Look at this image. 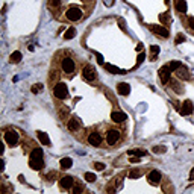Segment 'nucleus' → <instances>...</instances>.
<instances>
[{"label": "nucleus", "instance_id": "f257e3e1", "mask_svg": "<svg viewBox=\"0 0 194 194\" xmlns=\"http://www.w3.org/2000/svg\"><path fill=\"white\" fill-rule=\"evenodd\" d=\"M53 94H55V97H56V99H59V100L67 99V96H68L67 85H65V83H62V82L56 83V85H55V88H53Z\"/></svg>", "mask_w": 194, "mask_h": 194}, {"label": "nucleus", "instance_id": "f03ea898", "mask_svg": "<svg viewBox=\"0 0 194 194\" xmlns=\"http://www.w3.org/2000/svg\"><path fill=\"white\" fill-rule=\"evenodd\" d=\"M65 17L70 20V21H78L82 18V11L76 8V6H73V8H68L67 9V12H65Z\"/></svg>", "mask_w": 194, "mask_h": 194}, {"label": "nucleus", "instance_id": "7ed1b4c3", "mask_svg": "<svg viewBox=\"0 0 194 194\" xmlns=\"http://www.w3.org/2000/svg\"><path fill=\"white\" fill-rule=\"evenodd\" d=\"M62 70H64V73L71 75L75 71V61L71 58H64L62 59Z\"/></svg>", "mask_w": 194, "mask_h": 194}, {"label": "nucleus", "instance_id": "20e7f679", "mask_svg": "<svg viewBox=\"0 0 194 194\" xmlns=\"http://www.w3.org/2000/svg\"><path fill=\"white\" fill-rule=\"evenodd\" d=\"M5 140L9 146H15L17 141H18V134L15 130H6L5 132Z\"/></svg>", "mask_w": 194, "mask_h": 194}, {"label": "nucleus", "instance_id": "39448f33", "mask_svg": "<svg viewBox=\"0 0 194 194\" xmlns=\"http://www.w3.org/2000/svg\"><path fill=\"white\" fill-rule=\"evenodd\" d=\"M150 27V31L152 32H155L156 35H159V37H162V38H168V29H165L164 26H156V24H150L149 26Z\"/></svg>", "mask_w": 194, "mask_h": 194}, {"label": "nucleus", "instance_id": "423d86ee", "mask_svg": "<svg viewBox=\"0 0 194 194\" xmlns=\"http://www.w3.org/2000/svg\"><path fill=\"white\" fill-rule=\"evenodd\" d=\"M170 73H171V70H170L168 65H164V67L159 68L158 75H159V78H161V82H162V83H167V82L170 80Z\"/></svg>", "mask_w": 194, "mask_h": 194}, {"label": "nucleus", "instance_id": "0eeeda50", "mask_svg": "<svg viewBox=\"0 0 194 194\" xmlns=\"http://www.w3.org/2000/svg\"><path fill=\"white\" fill-rule=\"evenodd\" d=\"M82 75H83V78L86 80H94L96 79V70H94L93 65H85L82 68Z\"/></svg>", "mask_w": 194, "mask_h": 194}, {"label": "nucleus", "instance_id": "6e6552de", "mask_svg": "<svg viewBox=\"0 0 194 194\" xmlns=\"http://www.w3.org/2000/svg\"><path fill=\"white\" fill-rule=\"evenodd\" d=\"M118 140H120V132H118V130H109V132H108V135H106V143H108L109 146H114Z\"/></svg>", "mask_w": 194, "mask_h": 194}, {"label": "nucleus", "instance_id": "1a4fd4ad", "mask_svg": "<svg viewBox=\"0 0 194 194\" xmlns=\"http://www.w3.org/2000/svg\"><path fill=\"white\" fill-rule=\"evenodd\" d=\"M59 185H61L62 188H65V190H70V188L75 185V179H73L71 176H64V178L59 181Z\"/></svg>", "mask_w": 194, "mask_h": 194}, {"label": "nucleus", "instance_id": "9d476101", "mask_svg": "<svg viewBox=\"0 0 194 194\" xmlns=\"http://www.w3.org/2000/svg\"><path fill=\"white\" fill-rule=\"evenodd\" d=\"M117 91H118V94H121V96H129V94H130V85L126 83V82H121V83H118Z\"/></svg>", "mask_w": 194, "mask_h": 194}, {"label": "nucleus", "instance_id": "9b49d317", "mask_svg": "<svg viewBox=\"0 0 194 194\" xmlns=\"http://www.w3.org/2000/svg\"><path fill=\"white\" fill-rule=\"evenodd\" d=\"M193 103H191V100H185L184 102V105H182V108H181V114L182 115H190L191 112H193Z\"/></svg>", "mask_w": 194, "mask_h": 194}, {"label": "nucleus", "instance_id": "f8f14e48", "mask_svg": "<svg viewBox=\"0 0 194 194\" xmlns=\"http://www.w3.org/2000/svg\"><path fill=\"white\" fill-rule=\"evenodd\" d=\"M100 141H102V138H100V134L99 132H93V134L88 135V143L91 146H99Z\"/></svg>", "mask_w": 194, "mask_h": 194}, {"label": "nucleus", "instance_id": "ddd939ff", "mask_svg": "<svg viewBox=\"0 0 194 194\" xmlns=\"http://www.w3.org/2000/svg\"><path fill=\"white\" fill-rule=\"evenodd\" d=\"M111 118H112V121H115V123H121V121L126 120V114H124V112H120V111H114V112L111 114Z\"/></svg>", "mask_w": 194, "mask_h": 194}, {"label": "nucleus", "instance_id": "4468645a", "mask_svg": "<svg viewBox=\"0 0 194 194\" xmlns=\"http://www.w3.org/2000/svg\"><path fill=\"white\" fill-rule=\"evenodd\" d=\"M159 181H161L159 171H158V170H152V171L149 173V182H150V184H158Z\"/></svg>", "mask_w": 194, "mask_h": 194}, {"label": "nucleus", "instance_id": "2eb2a0df", "mask_svg": "<svg viewBox=\"0 0 194 194\" xmlns=\"http://www.w3.org/2000/svg\"><path fill=\"white\" fill-rule=\"evenodd\" d=\"M176 9L181 14H185L187 12V0H176Z\"/></svg>", "mask_w": 194, "mask_h": 194}, {"label": "nucleus", "instance_id": "dca6fc26", "mask_svg": "<svg viewBox=\"0 0 194 194\" xmlns=\"http://www.w3.org/2000/svg\"><path fill=\"white\" fill-rule=\"evenodd\" d=\"M105 67H106V70H108L109 73H112V75H124V73H126L124 70H120V68L115 67V65H109V64H106Z\"/></svg>", "mask_w": 194, "mask_h": 194}, {"label": "nucleus", "instance_id": "f3484780", "mask_svg": "<svg viewBox=\"0 0 194 194\" xmlns=\"http://www.w3.org/2000/svg\"><path fill=\"white\" fill-rule=\"evenodd\" d=\"M37 135H38V140L44 144V146H50V138L47 137V134H44V132H37Z\"/></svg>", "mask_w": 194, "mask_h": 194}, {"label": "nucleus", "instance_id": "a211bd4d", "mask_svg": "<svg viewBox=\"0 0 194 194\" xmlns=\"http://www.w3.org/2000/svg\"><path fill=\"white\" fill-rule=\"evenodd\" d=\"M176 75H178L179 78H182V79H188V78H190V75H188V70H187L185 67H182V65H181V67L176 70Z\"/></svg>", "mask_w": 194, "mask_h": 194}, {"label": "nucleus", "instance_id": "6ab92c4d", "mask_svg": "<svg viewBox=\"0 0 194 194\" xmlns=\"http://www.w3.org/2000/svg\"><path fill=\"white\" fill-rule=\"evenodd\" d=\"M71 165H73V161H71V158H62V159H61V168L67 170V168H70Z\"/></svg>", "mask_w": 194, "mask_h": 194}, {"label": "nucleus", "instance_id": "aec40b11", "mask_svg": "<svg viewBox=\"0 0 194 194\" xmlns=\"http://www.w3.org/2000/svg\"><path fill=\"white\" fill-rule=\"evenodd\" d=\"M20 61H21V52L17 50V52H14V53L11 55V62H12V64H18Z\"/></svg>", "mask_w": 194, "mask_h": 194}, {"label": "nucleus", "instance_id": "412c9836", "mask_svg": "<svg viewBox=\"0 0 194 194\" xmlns=\"http://www.w3.org/2000/svg\"><path fill=\"white\" fill-rule=\"evenodd\" d=\"M67 126H68V129H70V130H78V129H79V121L76 120V118H70Z\"/></svg>", "mask_w": 194, "mask_h": 194}, {"label": "nucleus", "instance_id": "4be33fe9", "mask_svg": "<svg viewBox=\"0 0 194 194\" xmlns=\"http://www.w3.org/2000/svg\"><path fill=\"white\" fill-rule=\"evenodd\" d=\"M75 35H76V29H75V27H70V29H67V32L64 34V38L71 39V38H75Z\"/></svg>", "mask_w": 194, "mask_h": 194}, {"label": "nucleus", "instance_id": "5701e85b", "mask_svg": "<svg viewBox=\"0 0 194 194\" xmlns=\"http://www.w3.org/2000/svg\"><path fill=\"white\" fill-rule=\"evenodd\" d=\"M181 65H182V64H181L179 61H171V62L168 64V67H170V70H171V71H176Z\"/></svg>", "mask_w": 194, "mask_h": 194}, {"label": "nucleus", "instance_id": "b1692460", "mask_svg": "<svg viewBox=\"0 0 194 194\" xmlns=\"http://www.w3.org/2000/svg\"><path fill=\"white\" fill-rule=\"evenodd\" d=\"M85 181H86V182H96V174L91 173V171L85 173Z\"/></svg>", "mask_w": 194, "mask_h": 194}, {"label": "nucleus", "instance_id": "393cba45", "mask_svg": "<svg viewBox=\"0 0 194 194\" xmlns=\"http://www.w3.org/2000/svg\"><path fill=\"white\" fill-rule=\"evenodd\" d=\"M127 153H129V155H137V156H147V152H146V150H129Z\"/></svg>", "mask_w": 194, "mask_h": 194}, {"label": "nucleus", "instance_id": "a878e982", "mask_svg": "<svg viewBox=\"0 0 194 194\" xmlns=\"http://www.w3.org/2000/svg\"><path fill=\"white\" fill-rule=\"evenodd\" d=\"M140 176H141V171H140V170L130 171V173H129V178H130V179H137V178H140Z\"/></svg>", "mask_w": 194, "mask_h": 194}, {"label": "nucleus", "instance_id": "bb28decb", "mask_svg": "<svg viewBox=\"0 0 194 194\" xmlns=\"http://www.w3.org/2000/svg\"><path fill=\"white\" fill-rule=\"evenodd\" d=\"M165 150H167V149H165L164 146H155V147H153V152H155V153H164Z\"/></svg>", "mask_w": 194, "mask_h": 194}, {"label": "nucleus", "instance_id": "cd10ccee", "mask_svg": "<svg viewBox=\"0 0 194 194\" xmlns=\"http://www.w3.org/2000/svg\"><path fill=\"white\" fill-rule=\"evenodd\" d=\"M159 20H161L162 23H167V21L170 20V17H168V14H167V12H164V14H161V15H159Z\"/></svg>", "mask_w": 194, "mask_h": 194}, {"label": "nucleus", "instance_id": "c85d7f7f", "mask_svg": "<svg viewBox=\"0 0 194 194\" xmlns=\"http://www.w3.org/2000/svg\"><path fill=\"white\" fill-rule=\"evenodd\" d=\"M184 41H185V35H182V34H179V35L176 37V39H174L176 44H181V42H184Z\"/></svg>", "mask_w": 194, "mask_h": 194}, {"label": "nucleus", "instance_id": "c756f323", "mask_svg": "<svg viewBox=\"0 0 194 194\" xmlns=\"http://www.w3.org/2000/svg\"><path fill=\"white\" fill-rule=\"evenodd\" d=\"M94 168H96V170H105V164H102V162H94Z\"/></svg>", "mask_w": 194, "mask_h": 194}, {"label": "nucleus", "instance_id": "7c9ffc66", "mask_svg": "<svg viewBox=\"0 0 194 194\" xmlns=\"http://www.w3.org/2000/svg\"><path fill=\"white\" fill-rule=\"evenodd\" d=\"M150 52L153 55H158L159 53V46H150Z\"/></svg>", "mask_w": 194, "mask_h": 194}, {"label": "nucleus", "instance_id": "2f4dec72", "mask_svg": "<svg viewBox=\"0 0 194 194\" xmlns=\"http://www.w3.org/2000/svg\"><path fill=\"white\" fill-rule=\"evenodd\" d=\"M144 59H146V55H144V53H140V55H138V58H137V62H138V64H141Z\"/></svg>", "mask_w": 194, "mask_h": 194}, {"label": "nucleus", "instance_id": "473e14b6", "mask_svg": "<svg viewBox=\"0 0 194 194\" xmlns=\"http://www.w3.org/2000/svg\"><path fill=\"white\" fill-rule=\"evenodd\" d=\"M61 5V0H50V6H53V8H58Z\"/></svg>", "mask_w": 194, "mask_h": 194}, {"label": "nucleus", "instance_id": "72a5a7b5", "mask_svg": "<svg viewBox=\"0 0 194 194\" xmlns=\"http://www.w3.org/2000/svg\"><path fill=\"white\" fill-rule=\"evenodd\" d=\"M71 193H73V194L82 193V188H80V187H75V185H73V187H71Z\"/></svg>", "mask_w": 194, "mask_h": 194}, {"label": "nucleus", "instance_id": "f704fd0d", "mask_svg": "<svg viewBox=\"0 0 194 194\" xmlns=\"http://www.w3.org/2000/svg\"><path fill=\"white\" fill-rule=\"evenodd\" d=\"M188 27L194 29V17H188Z\"/></svg>", "mask_w": 194, "mask_h": 194}, {"label": "nucleus", "instance_id": "c9c22d12", "mask_svg": "<svg viewBox=\"0 0 194 194\" xmlns=\"http://www.w3.org/2000/svg\"><path fill=\"white\" fill-rule=\"evenodd\" d=\"M132 156V158H129V161H130V162H140V161H141V159H140V156H137V155H130Z\"/></svg>", "mask_w": 194, "mask_h": 194}, {"label": "nucleus", "instance_id": "e433bc0d", "mask_svg": "<svg viewBox=\"0 0 194 194\" xmlns=\"http://www.w3.org/2000/svg\"><path fill=\"white\" fill-rule=\"evenodd\" d=\"M41 90H42V85H41V83H38L37 86H32V93H38Z\"/></svg>", "mask_w": 194, "mask_h": 194}, {"label": "nucleus", "instance_id": "4c0bfd02", "mask_svg": "<svg viewBox=\"0 0 194 194\" xmlns=\"http://www.w3.org/2000/svg\"><path fill=\"white\" fill-rule=\"evenodd\" d=\"M118 26H120L123 31H126V23H124V20H121V18H120V20H118Z\"/></svg>", "mask_w": 194, "mask_h": 194}, {"label": "nucleus", "instance_id": "58836bf2", "mask_svg": "<svg viewBox=\"0 0 194 194\" xmlns=\"http://www.w3.org/2000/svg\"><path fill=\"white\" fill-rule=\"evenodd\" d=\"M96 58H97V62H99V64H103V62H105V61H103V56H102L100 53H96Z\"/></svg>", "mask_w": 194, "mask_h": 194}, {"label": "nucleus", "instance_id": "ea45409f", "mask_svg": "<svg viewBox=\"0 0 194 194\" xmlns=\"http://www.w3.org/2000/svg\"><path fill=\"white\" fill-rule=\"evenodd\" d=\"M190 181H194V168H191L190 171Z\"/></svg>", "mask_w": 194, "mask_h": 194}, {"label": "nucleus", "instance_id": "a19ab883", "mask_svg": "<svg viewBox=\"0 0 194 194\" xmlns=\"http://www.w3.org/2000/svg\"><path fill=\"white\" fill-rule=\"evenodd\" d=\"M137 50H138V52H141V50H143V44H141V42L137 46Z\"/></svg>", "mask_w": 194, "mask_h": 194}, {"label": "nucleus", "instance_id": "79ce46f5", "mask_svg": "<svg viewBox=\"0 0 194 194\" xmlns=\"http://www.w3.org/2000/svg\"><path fill=\"white\" fill-rule=\"evenodd\" d=\"M83 2H88V0H83Z\"/></svg>", "mask_w": 194, "mask_h": 194}]
</instances>
